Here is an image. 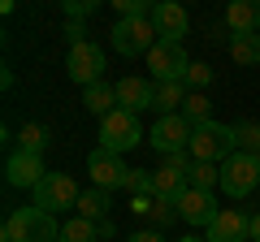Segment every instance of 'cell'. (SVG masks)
Masks as SVG:
<instances>
[{
    "instance_id": "obj_15",
    "label": "cell",
    "mask_w": 260,
    "mask_h": 242,
    "mask_svg": "<svg viewBox=\"0 0 260 242\" xmlns=\"http://www.w3.org/2000/svg\"><path fill=\"white\" fill-rule=\"evenodd\" d=\"M152 100H156V83H148V78H121L117 83V108L139 117L143 108H152Z\"/></svg>"
},
{
    "instance_id": "obj_5",
    "label": "cell",
    "mask_w": 260,
    "mask_h": 242,
    "mask_svg": "<svg viewBox=\"0 0 260 242\" xmlns=\"http://www.w3.org/2000/svg\"><path fill=\"white\" fill-rule=\"evenodd\" d=\"M256 186H260V156L234 151V156L221 165V190L230 199H243V195H251Z\"/></svg>"
},
{
    "instance_id": "obj_25",
    "label": "cell",
    "mask_w": 260,
    "mask_h": 242,
    "mask_svg": "<svg viewBox=\"0 0 260 242\" xmlns=\"http://www.w3.org/2000/svg\"><path fill=\"white\" fill-rule=\"evenodd\" d=\"M48 147V130L39 126V121H30V126H22V134H18V151H44Z\"/></svg>"
},
{
    "instance_id": "obj_32",
    "label": "cell",
    "mask_w": 260,
    "mask_h": 242,
    "mask_svg": "<svg viewBox=\"0 0 260 242\" xmlns=\"http://www.w3.org/2000/svg\"><path fill=\"white\" fill-rule=\"evenodd\" d=\"M130 242H165V233L160 229H139V233H130Z\"/></svg>"
},
{
    "instance_id": "obj_29",
    "label": "cell",
    "mask_w": 260,
    "mask_h": 242,
    "mask_svg": "<svg viewBox=\"0 0 260 242\" xmlns=\"http://www.w3.org/2000/svg\"><path fill=\"white\" fill-rule=\"evenodd\" d=\"M126 190H135L139 199H152V173H148V169H130Z\"/></svg>"
},
{
    "instance_id": "obj_34",
    "label": "cell",
    "mask_w": 260,
    "mask_h": 242,
    "mask_svg": "<svg viewBox=\"0 0 260 242\" xmlns=\"http://www.w3.org/2000/svg\"><path fill=\"white\" fill-rule=\"evenodd\" d=\"M178 242H208V238H195V233H191V238H178Z\"/></svg>"
},
{
    "instance_id": "obj_14",
    "label": "cell",
    "mask_w": 260,
    "mask_h": 242,
    "mask_svg": "<svg viewBox=\"0 0 260 242\" xmlns=\"http://www.w3.org/2000/svg\"><path fill=\"white\" fill-rule=\"evenodd\" d=\"M208 242H247L251 238V216H243L239 208H221L217 221L204 229Z\"/></svg>"
},
{
    "instance_id": "obj_11",
    "label": "cell",
    "mask_w": 260,
    "mask_h": 242,
    "mask_svg": "<svg viewBox=\"0 0 260 242\" xmlns=\"http://www.w3.org/2000/svg\"><path fill=\"white\" fill-rule=\"evenodd\" d=\"M174 204H178V221L204 225V229L217 221V212H221V208H217V199H213V190H195V186H186Z\"/></svg>"
},
{
    "instance_id": "obj_23",
    "label": "cell",
    "mask_w": 260,
    "mask_h": 242,
    "mask_svg": "<svg viewBox=\"0 0 260 242\" xmlns=\"http://www.w3.org/2000/svg\"><path fill=\"white\" fill-rule=\"evenodd\" d=\"M186 177H191V186H195V190H213V186H221V169H217V165H204V160H195Z\"/></svg>"
},
{
    "instance_id": "obj_28",
    "label": "cell",
    "mask_w": 260,
    "mask_h": 242,
    "mask_svg": "<svg viewBox=\"0 0 260 242\" xmlns=\"http://www.w3.org/2000/svg\"><path fill=\"white\" fill-rule=\"evenodd\" d=\"M186 87H191V91H204L208 83H213V69L204 65V61H191V69H186V78H182Z\"/></svg>"
},
{
    "instance_id": "obj_33",
    "label": "cell",
    "mask_w": 260,
    "mask_h": 242,
    "mask_svg": "<svg viewBox=\"0 0 260 242\" xmlns=\"http://www.w3.org/2000/svg\"><path fill=\"white\" fill-rule=\"evenodd\" d=\"M251 242H260V212L251 216Z\"/></svg>"
},
{
    "instance_id": "obj_17",
    "label": "cell",
    "mask_w": 260,
    "mask_h": 242,
    "mask_svg": "<svg viewBox=\"0 0 260 242\" xmlns=\"http://www.w3.org/2000/svg\"><path fill=\"white\" fill-rule=\"evenodd\" d=\"M186 186H191V177H186L182 169H174L169 160H165V169L152 173V199H178Z\"/></svg>"
},
{
    "instance_id": "obj_22",
    "label": "cell",
    "mask_w": 260,
    "mask_h": 242,
    "mask_svg": "<svg viewBox=\"0 0 260 242\" xmlns=\"http://www.w3.org/2000/svg\"><path fill=\"white\" fill-rule=\"evenodd\" d=\"M95 238H100L95 221H83V216H74V221H61V242H95Z\"/></svg>"
},
{
    "instance_id": "obj_2",
    "label": "cell",
    "mask_w": 260,
    "mask_h": 242,
    "mask_svg": "<svg viewBox=\"0 0 260 242\" xmlns=\"http://www.w3.org/2000/svg\"><path fill=\"white\" fill-rule=\"evenodd\" d=\"M234 151H239V143H234V126H221V121H204V126H195L191 134V156L204 160V165H217V160H230Z\"/></svg>"
},
{
    "instance_id": "obj_4",
    "label": "cell",
    "mask_w": 260,
    "mask_h": 242,
    "mask_svg": "<svg viewBox=\"0 0 260 242\" xmlns=\"http://www.w3.org/2000/svg\"><path fill=\"white\" fill-rule=\"evenodd\" d=\"M143 143V126H139V117L135 112H126V108H117V112H109V117H100V147L104 151H130V147H139Z\"/></svg>"
},
{
    "instance_id": "obj_9",
    "label": "cell",
    "mask_w": 260,
    "mask_h": 242,
    "mask_svg": "<svg viewBox=\"0 0 260 242\" xmlns=\"http://www.w3.org/2000/svg\"><path fill=\"white\" fill-rule=\"evenodd\" d=\"M65 69H70V78H74L78 87H95L100 83V74H104V48L100 44H78V48H70V56H65Z\"/></svg>"
},
{
    "instance_id": "obj_1",
    "label": "cell",
    "mask_w": 260,
    "mask_h": 242,
    "mask_svg": "<svg viewBox=\"0 0 260 242\" xmlns=\"http://www.w3.org/2000/svg\"><path fill=\"white\" fill-rule=\"evenodd\" d=\"M0 242H61V225L56 216H48L44 208H18L9 212L5 229H0Z\"/></svg>"
},
{
    "instance_id": "obj_16",
    "label": "cell",
    "mask_w": 260,
    "mask_h": 242,
    "mask_svg": "<svg viewBox=\"0 0 260 242\" xmlns=\"http://www.w3.org/2000/svg\"><path fill=\"white\" fill-rule=\"evenodd\" d=\"M225 26L234 35H260V0H234L225 9Z\"/></svg>"
},
{
    "instance_id": "obj_6",
    "label": "cell",
    "mask_w": 260,
    "mask_h": 242,
    "mask_svg": "<svg viewBox=\"0 0 260 242\" xmlns=\"http://www.w3.org/2000/svg\"><path fill=\"white\" fill-rule=\"evenodd\" d=\"M30 195H35V208H44L48 216H56L61 208H78V195H83V190L74 186L70 173H48Z\"/></svg>"
},
{
    "instance_id": "obj_12",
    "label": "cell",
    "mask_w": 260,
    "mask_h": 242,
    "mask_svg": "<svg viewBox=\"0 0 260 242\" xmlns=\"http://www.w3.org/2000/svg\"><path fill=\"white\" fill-rule=\"evenodd\" d=\"M152 26H156V39H165V44H182V35L191 30V18H186L182 5H174V0H160V5H152Z\"/></svg>"
},
{
    "instance_id": "obj_24",
    "label": "cell",
    "mask_w": 260,
    "mask_h": 242,
    "mask_svg": "<svg viewBox=\"0 0 260 242\" xmlns=\"http://www.w3.org/2000/svg\"><path fill=\"white\" fill-rule=\"evenodd\" d=\"M208 108H213L208 95L204 91H191V95H186V104H182V117L191 121V126H204V121H213V117H208Z\"/></svg>"
},
{
    "instance_id": "obj_10",
    "label": "cell",
    "mask_w": 260,
    "mask_h": 242,
    "mask_svg": "<svg viewBox=\"0 0 260 242\" xmlns=\"http://www.w3.org/2000/svg\"><path fill=\"white\" fill-rule=\"evenodd\" d=\"M87 173H91V182H95L100 190H117V186H126L130 169H126V160H121L117 151L95 147L91 156H87Z\"/></svg>"
},
{
    "instance_id": "obj_27",
    "label": "cell",
    "mask_w": 260,
    "mask_h": 242,
    "mask_svg": "<svg viewBox=\"0 0 260 242\" xmlns=\"http://www.w3.org/2000/svg\"><path fill=\"white\" fill-rule=\"evenodd\" d=\"M148 216L160 225V229H165V225L178 221V204H174V199H152V212H148Z\"/></svg>"
},
{
    "instance_id": "obj_8",
    "label": "cell",
    "mask_w": 260,
    "mask_h": 242,
    "mask_svg": "<svg viewBox=\"0 0 260 242\" xmlns=\"http://www.w3.org/2000/svg\"><path fill=\"white\" fill-rule=\"evenodd\" d=\"M148 69H152L156 83H182L186 69H191V56H186L182 44H165V39H160V44L148 52Z\"/></svg>"
},
{
    "instance_id": "obj_20",
    "label": "cell",
    "mask_w": 260,
    "mask_h": 242,
    "mask_svg": "<svg viewBox=\"0 0 260 242\" xmlns=\"http://www.w3.org/2000/svg\"><path fill=\"white\" fill-rule=\"evenodd\" d=\"M78 216H83V221H104V216H109V190H100V186L83 190V195H78Z\"/></svg>"
},
{
    "instance_id": "obj_18",
    "label": "cell",
    "mask_w": 260,
    "mask_h": 242,
    "mask_svg": "<svg viewBox=\"0 0 260 242\" xmlns=\"http://www.w3.org/2000/svg\"><path fill=\"white\" fill-rule=\"evenodd\" d=\"M186 95H191L186 83H156V100H152V108H156L160 117H174V112L186 104Z\"/></svg>"
},
{
    "instance_id": "obj_3",
    "label": "cell",
    "mask_w": 260,
    "mask_h": 242,
    "mask_svg": "<svg viewBox=\"0 0 260 242\" xmlns=\"http://www.w3.org/2000/svg\"><path fill=\"white\" fill-rule=\"evenodd\" d=\"M109 44H113V52H121V56H148L160 39H156L152 18H117V26L109 30Z\"/></svg>"
},
{
    "instance_id": "obj_19",
    "label": "cell",
    "mask_w": 260,
    "mask_h": 242,
    "mask_svg": "<svg viewBox=\"0 0 260 242\" xmlns=\"http://www.w3.org/2000/svg\"><path fill=\"white\" fill-rule=\"evenodd\" d=\"M83 104L95 112V117H109V112H117V87H109V83L87 87V91H83Z\"/></svg>"
},
{
    "instance_id": "obj_13",
    "label": "cell",
    "mask_w": 260,
    "mask_h": 242,
    "mask_svg": "<svg viewBox=\"0 0 260 242\" xmlns=\"http://www.w3.org/2000/svg\"><path fill=\"white\" fill-rule=\"evenodd\" d=\"M44 177H48V169H44V160H39L35 151H13V156L5 160V182H9V186L35 190Z\"/></svg>"
},
{
    "instance_id": "obj_7",
    "label": "cell",
    "mask_w": 260,
    "mask_h": 242,
    "mask_svg": "<svg viewBox=\"0 0 260 242\" xmlns=\"http://www.w3.org/2000/svg\"><path fill=\"white\" fill-rule=\"evenodd\" d=\"M191 134H195V126L182 117V112H174V117H160L156 126H152L148 143L160 151V156H178V151H191Z\"/></svg>"
},
{
    "instance_id": "obj_30",
    "label": "cell",
    "mask_w": 260,
    "mask_h": 242,
    "mask_svg": "<svg viewBox=\"0 0 260 242\" xmlns=\"http://www.w3.org/2000/svg\"><path fill=\"white\" fill-rule=\"evenodd\" d=\"M61 13H65L70 22H78V18H87V13H95V0H65Z\"/></svg>"
},
{
    "instance_id": "obj_26",
    "label": "cell",
    "mask_w": 260,
    "mask_h": 242,
    "mask_svg": "<svg viewBox=\"0 0 260 242\" xmlns=\"http://www.w3.org/2000/svg\"><path fill=\"white\" fill-rule=\"evenodd\" d=\"M234 143H239V151L260 156V126L256 121H239V126H234Z\"/></svg>"
},
{
    "instance_id": "obj_21",
    "label": "cell",
    "mask_w": 260,
    "mask_h": 242,
    "mask_svg": "<svg viewBox=\"0 0 260 242\" xmlns=\"http://www.w3.org/2000/svg\"><path fill=\"white\" fill-rule=\"evenodd\" d=\"M230 56L239 65H260V35H230Z\"/></svg>"
},
{
    "instance_id": "obj_31",
    "label": "cell",
    "mask_w": 260,
    "mask_h": 242,
    "mask_svg": "<svg viewBox=\"0 0 260 242\" xmlns=\"http://www.w3.org/2000/svg\"><path fill=\"white\" fill-rule=\"evenodd\" d=\"M87 26H83V22H70V26H65V39H70V48H78V44H87Z\"/></svg>"
}]
</instances>
